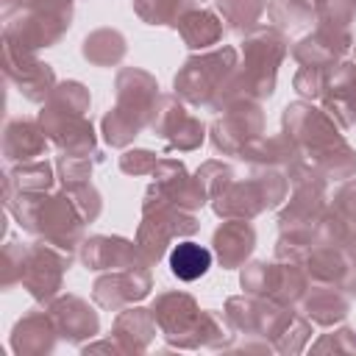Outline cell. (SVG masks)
Returning a JSON list of instances; mask_svg holds the SVG:
<instances>
[{
    "label": "cell",
    "instance_id": "7c38bea8",
    "mask_svg": "<svg viewBox=\"0 0 356 356\" xmlns=\"http://www.w3.org/2000/svg\"><path fill=\"white\" fill-rule=\"evenodd\" d=\"M156 136L167 139L170 150H195L200 147V142L206 139V128L197 117H192L181 103L178 95H164L159 97L150 125H147Z\"/></svg>",
    "mask_w": 356,
    "mask_h": 356
},
{
    "label": "cell",
    "instance_id": "9a60e30c",
    "mask_svg": "<svg viewBox=\"0 0 356 356\" xmlns=\"http://www.w3.org/2000/svg\"><path fill=\"white\" fill-rule=\"evenodd\" d=\"M353 44L348 28H331V25H317L314 33H309L306 39H300L292 47V56L300 67H320V70H331L339 64V58L348 53V47Z\"/></svg>",
    "mask_w": 356,
    "mask_h": 356
},
{
    "label": "cell",
    "instance_id": "836d02e7",
    "mask_svg": "<svg viewBox=\"0 0 356 356\" xmlns=\"http://www.w3.org/2000/svg\"><path fill=\"white\" fill-rule=\"evenodd\" d=\"M328 72L331 70H320V67H300L292 78V86L298 89V95L309 97V100H317L325 95V86H328Z\"/></svg>",
    "mask_w": 356,
    "mask_h": 356
},
{
    "label": "cell",
    "instance_id": "8d00e7d4",
    "mask_svg": "<svg viewBox=\"0 0 356 356\" xmlns=\"http://www.w3.org/2000/svg\"><path fill=\"white\" fill-rule=\"evenodd\" d=\"M353 17H356V0H323L320 14H317V25L348 28Z\"/></svg>",
    "mask_w": 356,
    "mask_h": 356
},
{
    "label": "cell",
    "instance_id": "f35d334b",
    "mask_svg": "<svg viewBox=\"0 0 356 356\" xmlns=\"http://www.w3.org/2000/svg\"><path fill=\"white\" fill-rule=\"evenodd\" d=\"M159 159L150 150H125L120 156V170L128 175H153Z\"/></svg>",
    "mask_w": 356,
    "mask_h": 356
},
{
    "label": "cell",
    "instance_id": "83f0119b",
    "mask_svg": "<svg viewBox=\"0 0 356 356\" xmlns=\"http://www.w3.org/2000/svg\"><path fill=\"white\" fill-rule=\"evenodd\" d=\"M125 56V39L120 31L100 28L83 39V58L95 67H114Z\"/></svg>",
    "mask_w": 356,
    "mask_h": 356
},
{
    "label": "cell",
    "instance_id": "6da1fadb",
    "mask_svg": "<svg viewBox=\"0 0 356 356\" xmlns=\"http://www.w3.org/2000/svg\"><path fill=\"white\" fill-rule=\"evenodd\" d=\"M242 53H245V64L236 67L234 78L211 106L217 111H222L228 103H236V100H261L273 95L275 72L286 56V36L275 25L253 28L245 36Z\"/></svg>",
    "mask_w": 356,
    "mask_h": 356
},
{
    "label": "cell",
    "instance_id": "1f68e13d",
    "mask_svg": "<svg viewBox=\"0 0 356 356\" xmlns=\"http://www.w3.org/2000/svg\"><path fill=\"white\" fill-rule=\"evenodd\" d=\"M97 161H103V153H100V150H97V153H89V156H67V153H61L58 161H56V167H58V175H61V181H64V186H70V184H83V181H89L92 167H95Z\"/></svg>",
    "mask_w": 356,
    "mask_h": 356
},
{
    "label": "cell",
    "instance_id": "d4e9b609",
    "mask_svg": "<svg viewBox=\"0 0 356 356\" xmlns=\"http://www.w3.org/2000/svg\"><path fill=\"white\" fill-rule=\"evenodd\" d=\"M309 278L320 281V284H342L345 273H348V256L345 248H334V245H314L309 250V256L303 259Z\"/></svg>",
    "mask_w": 356,
    "mask_h": 356
},
{
    "label": "cell",
    "instance_id": "ba28073f",
    "mask_svg": "<svg viewBox=\"0 0 356 356\" xmlns=\"http://www.w3.org/2000/svg\"><path fill=\"white\" fill-rule=\"evenodd\" d=\"M264 134V114L259 100H236L222 108V117L211 125V145L225 156H242Z\"/></svg>",
    "mask_w": 356,
    "mask_h": 356
},
{
    "label": "cell",
    "instance_id": "277c9868",
    "mask_svg": "<svg viewBox=\"0 0 356 356\" xmlns=\"http://www.w3.org/2000/svg\"><path fill=\"white\" fill-rule=\"evenodd\" d=\"M195 231H197V220L189 209L172 203L153 186L147 189L142 203V222L136 231V248L147 264H156L175 236H189Z\"/></svg>",
    "mask_w": 356,
    "mask_h": 356
},
{
    "label": "cell",
    "instance_id": "52a82bcc",
    "mask_svg": "<svg viewBox=\"0 0 356 356\" xmlns=\"http://www.w3.org/2000/svg\"><path fill=\"white\" fill-rule=\"evenodd\" d=\"M284 134L298 145L303 159H314L345 142L342 128L312 103H289L284 108Z\"/></svg>",
    "mask_w": 356,
    "mask_h": 356
},
{
    "label": "cell",
    "instance_id": "cb8c5ba5",
    "mask_svg": "<svg viewBox=\"0 0 356 356\" xmlns=\"http://www.w3.org/2000/svg\"><path fill=\"white\" fill-rule=\"evenodd\" d=\"M178 33H181V39L186 42V47L189 50H206V47H211V44H217L220 42V36H222V22L211 14V11H206V8H189L181 19H178Z\"/></svg>",
    "mask_w": 356,
    "mask_h": 356
},
{
    "label": "cell",
    "instance_id": "60d3db41",
    "mask_svg": "<svg viewBox=\"0 0 356 356\" xmlns=\"http://www.w3.org/2000/svg\"><path fill=\"white\" fill-rule=\"evenodd\" d=\"M31 6L50 8V11H72V0H33Z\"/></svg>",
    "mask_w": 356,
    "mask_h": 356
},
{
    "label": "cell",
    "instance_id": "4fadbf2b",
    "mask_svg": "<svg viewBox=\"0 0 356 356\" xmlns=\"http://www.w3.org/2000/svg\"><path fill=\"white\" fill-rule=\"evenodd\" d=\"M3 67H6V75L19 86V92L31 103H44L56 89V75L50 64H42L33 53L11 42H3Z\"/></svg>",
    "mask_w": 356,
    "mask_h": 356
},
{
    "label": "cell",
    "instance_id": "2e32d148",
    "mask_svg": "<svg viewBox=\"0 0 356 356\" xmlns=\"http://www.w3.org/2000/svg\"><path fill=\"white\" fill-rule=\"evenodd\" d=\"M153 178H156L153 181V189L156 192H161L164 197H170L172 203L184 206L189 211L200 209L209 200V195L203 192L200 181L197 178H189L186 175V167L181 161H175V159H159V164L153 170Z\"/></svg>",
    "mask_w": 356,
    "mask_h": 356
},
{
    "label": "cell",
    "instance_id": "ffe728a7",
    "mask_svg": "<svg viewBox=\"0 0 356 356\" xmlns=\"http://www.w3.org/2000/svg\"><path fill=\"white\" fill-rule=\"evenodd\" d=\"M214 256L220 259V264L225 270L242 267L245 259L253 253L256 245V231L248 220H225L217 231H214Z\"/></svg>",
    "mask_w": 356,
    "mask_h": 356
},
{
    "label": "cell",
    "instance_id": "f1b7e54d",
    "mask_svg": "<svg viewBox=\"0 0 356 356\" xmlns=\"http://www.w3.org/2000/svg\"><path fill=\"white\" fill-rule=\"evenodd\" d=\"M320 6L323 0H273L267 11L278 31H295L309 22H317Z\"/></svg>",
    "mask_w": 356,
    "mask_h": 356
},
{
    "label": "cell",
    "instance_id": "30bf717a",
    "mask_svg": "<svg viewBox=\"0 0 356 356\" xmlns=\"http://www.w3.org/2000/svg\"><path fill=\"white\" fill-rule=\"evenodd\" d=\"M153 317L164 339L175 348H200V320L203 309H197L195 298L186 292H164L153 300Z\"/></svg>",
    "mask_w": 356,
    "mask_h": 356
},
{
    "label": "cell",
    "instance_id": "ac0fdd59",
    "mask_svg": "<svg viewBox=\"0 0 356 356\" xmlns=\"http://www.w3.org/2000/svg\"><path fill=\"white\" fill-rule=\"evenodd\" d=\"M81 261L86 270H122L134 264H147L136 248L122 236H92L81 245ZM150 267V264H147Z\"/></svg>",
    "mask_w": 356,
    "mask_h": 356
},
{
    "label": "cell",
    "instance_id": "4316f807",
    "mask_svg": "<svg viewBox=\"0 0 356 356\" xmlns=\"http://www.w3.org/2000/svg\"><path fill=\"white\" fill-rule=\"evenodd\" d=\"M211 267V250L197 242H178L170 250V270L178 281H197Z\"/></svg>",
    "mask_w": 356,
    "mask_h": 356
},
{
    "label": "cell",
    "instance_id": "b9f144b4",
    "mask_svg": "<svg viewBox=\"0 0 356 356\" xmlns=\"http://www.w3.org/2000/svg\"><path fill=\"white\" fill-rule=\"evenodd\" d=\"M33 0H3V14L6 17H11L14 11H22V8H28Z\"/></svg>",
    "mask_w": 356,
    "mask_h": 356
},
{
    "label": "cell",
    "instance_id": "d6986e66",
    "mask_svg": "<svg viewBox=\"0 0 356 356\" xmlns=\"http://www.w3.org/2000/svg\"><path fill=\"white\" fill-rule=\"evenodd\" d=\"M58 328L50 312H31L25 314L11 331V348L19 356H42L56 348Z\"/></svg>",
    "mask_w": 356,
    "mask_h": 356
},
{
    "label": "cell",
    "instance_id": "8992f818",
    "mask_svg": "<svg viewBox=\"0 0 356 356\" xmlns=\"http://www.w3.org/2000/svg\"><path fill=\"white\" fill-rule=\"evenodd\" d=\"M70 261H72V250H64L47 239L25 245L22 267H19V284L36 300L50 303L61 289V278L70 270Z\"/></svg>",
    "mask_w": 356,
    "mask_h": 356
},
{
    "label": "cell",
    "instance_id": "9c48e42d",
    "mask_svg": "<svg viewBox=\"0 0 356 356\" xmlns=\"http://www.w3.org/2000/svg\"><path fill=\"white\" fill-rule=\"evenodd\" d=\"M70 17L72 11H50V8L28 6L17 11L14 19L6 22L3 42H11L28 53H36L39 47H50L64 36V31L70 28Z\"/></svg>",
    "mask_w": 356,
    "mask_h": 356
},
{
    "label": "cell",
    "instance_id": "44dd1931",
    "mask_svg": "<svg viewBox=\"0 0 356 356\" xmlns=\"http://www.w3.org/2000/svg\"><path fill=\"white\" fill-rule=\"evenodd\" d=\"M47 134L36 120H11L3 131V156L8 161H33L47 153Z\"/></svg>",
    "mask_w": 356,
    "mask_h": 356
},
{
    "label": "cell",
    "instance_id": "7402d4cb",
    "mask_svg": "<svg viewBox=\"0 0 356 356\" xmlns=\"http://www.w3.org/2000/svg\"><path fill=\"white\" fill-rule=\"evenodd\" d=\"M159 323L153 317L150 309H139V306H125L117 320H114V339L120 342L122 353H142L147 350L150 339L156 337Z\"/></svg>",
    "mask_w": 356,
    "mask_h": 356
},
{
    "label": "cell",
    "instance_id": "e575fe53",
    "mask_svg": "<svg viewBox=\"0 0 356 356\" xmlns=\"http://www.w3.org/2000/svg\"><path fill=\"white\" fill-rule=\"evenodd\" d=\"M197 181H200V186H203V192L209 195V200L214 197V195H220L231 181H234V172H231V167L228 164H222V161H206L200 170H197V175H195Z\"/></svg>",
    "mask_w": 356,
    "mask_h": 356
},
{
    "label": "cell",
    "instance_id": "ab89813d",
    "mask_svg": "<svg viewBox=\"0 0 356 356\" xmlns=\"http://www.w3.org/2000/svg\"><path fill=\"white\" fill-rule=\"evenodd\" d=\"M339 350V353H356V331H350V328H339V331H334L331 337H323L317 345H314V350Z\"/></svg>",
    "mask_w": 356,
    "mask_h": 356
},
{
    "label": "cell",
    "instance_id": "d590c367",
    "mask_svg": "<svg viewBox=\"0 0 356 356\" xmlns=\"http://www.w3.org/2000/svg\"><path fill=\"white\" fill-rule=\"evenodd\" d=\"M331 211L348 225L350 234H356V178H348L337 189L334 203H331Z\"/></svg>",
    "mask_w": 356,
    "mask_h": 356
},
{
    "label": "cell",
    "instance_id": "5bb4252c",
    "mask_svg": "<svg viewBox=\"0 0 356 356\" xmlns=\"http://www.w3.org/2000/svg\"><path fill=\"white\" fill-rule=\"evenodd\" d=\"M150 267L147 264H134V267H122L114 270L108 275H100L92 286V298L100 309H111L120 312L136 300H142L150 292Z\"/></svg>",
    "mask_w": 356,
    "mask_h": 356
},
{
    "label": "cell",
    "instance_id": "7a4b0ae2",
    "mask_svg": "<svg viewBox=\"0 0 356 356\" xmlns=\"http://www.w3.org/2000/svg\"><path fill=\"white\" fill-rule=\"evenodd\" d=\"M89 92L78 81L56 83L39 111V122L47 139L67 156H89L95 150V131L86 117Z\"/></svg>",
    "mask_w": 356,
    "mask_h": 356
},
{
    "label": "cell",
    "instance_id": "4dcf8cb0",
    "mask_svg": "<svg viewBox=\"0 0 356 356\" xmlns=\"http://www.w3.org/2000/svg\"><path fill=\"white\" fill-rule=\"evenodd\" d=\"M197 0H134V11L147 25H178V19L195 8Z\"/></svg>",
    "mask_w": 356,
    "mask_h": 356
},
{
    "label": "cell",
    "instance_id": "3957f363",
    "mask_svg": "<svg viewBox=\"0 0 356 356\" xmlns=\"http://www.w3.org/2000/svg\"><path fill=\"white\" fill-rule=\"evenodd\" d=\"M159 103V83L150 72L125 67L117 75V103L103 117V136L111 147H125L136 134L150 125L153 108Z\"/></svg>",
    "mask_w": 356,
    "mask_h": 356
},
{
    "label": "cell",
    "instance_id": "8fae6325",
    "mask_svg": "<svg viewBox=\"0 0 356 356\" xmlns=\"http://www.w3.org/2000/svg\"><path fill=\"white\" fill-rule=\"evenodd\" d=\"M83 217L78 211V206L72 203V197L67 195V189L61 195H44L36 217H33V234H42V239L72 250L81 242V231H83Z\"/></svg>",
    "mask_w": 356,
    "mask_h": 356
},
{
    "label": "cell",
    "instance_id": "74e56055",
    "mask_svg": "<svg viewBox=\"0 0 356 356\" xmlns=\"http://www.w3.org/2000/svg\"><path fill=\"white\" fill-rule=\"evenodd\" d=\"M67 189V195L72 197V203L78 206V211H81V217L86 220V222H92L97 214H100V195L89 186V181H83V184H70V186H64Z\"/></svg>",
    "mask_w": 356,
    "mask_h": 356
},
{
    "label": "cell",
    "instance_id": "d6a6232c",
    "mask_svg": "<svg viewBox=\"0 0 356 356\" xmlns=\"http://www.w3.org/2000/svg\"><path fill=\"white\" fill-rule=\"evenodd\" d=\"M309 334H312L309 317L295 312V314L289 317V323L284 325V331L275 337L273 348H275V350H281V353H298V350H303V345H306Z\"/></svg>",
    "mask_w": 356,
    "mask_h": 356
},
{
    "label": "cell",
    "instance_id": "5b68a950",
    "mask_svg": "<svg viewBox=\"0 0 356 356\" xmlns=\"http://www.w3.org/2000/svg\"><path fill=\"white\" fill-rule=\"evenodd\" d=\"M236 67V50L228 44L192 56L175 75V95L192 106H214Z\"/></svg>",
    "mask_w": 356,
    "mask_h": 356
},
{
    "label": "cell",
    "instance_id": "603a6c76",
    "mask_svg": "<svg viewBox=\"0 0 356 356\" xmlns=\"http://www.w3.org/2000/svg\"><path fill=\"white\" fill-rule=\"evenodd\" d=\"M348 309H350V303H348L342 286L337 289L334 284H320L317 289H309L300 298V312L317 325H334V323L345 320Z\"/></svg>",
    "mask_w": 356,
    "mask_h": 356
},
{
    "label": "cell",
    "instance_id": "f546056e",
    "mask_svg": "<svg viewBox=\"0 0 356 356\" xmlns=\"http://www.w3.org/2000/svg\"><path fill=\"white\" fill-rule=\"evenodd\" d=\"M217 8L231 33H250L259 17L267 11V0H217Z\"/></svg>",
    "mask_w": 356,
    "mask_h": 356
},
{
    "label": "cell",
    "instance_id": "484cf974",
    "mask_svg": "<svg viewBox=\"0 0 356 356\" xmlns=\"http://www.w3.org/2000/svg\"><path fill=\"white\" fill-rule=\"evenodd\" d=\"M53 186V170L47 161H22L6 172V195L25 192V195H42Z\"/></svg>",
    "mask_w": 356,
    "mask_h": 356
},
{
    "label": "cell",
    "instance_id": "e0dca14e",
    "mask_svg": "<svg viewBox=\"0 0 356 356\" xmlns=\"http://www.w3.org/2000/svg\"><path fill=\"white\" fill-rule=\"evenodd\" d=\"M50 317L58 328V337L67 342H81L86 337H95L100 328L97 312L78 295H58L50 300Z\"/></svg>",
    "mask_w": 356,
    "mask_h": 356
}]
</instances>
